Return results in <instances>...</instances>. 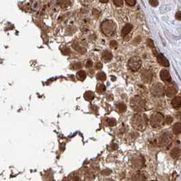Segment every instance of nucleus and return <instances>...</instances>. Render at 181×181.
Instances as JSON below:
<instances>
[{"instance_id":"f257e3e1","label":"nucleus","mask_w":181,"mask_h":181,"mask_svg":"<svg viewBox=\"0 0 181 181\" xmlns=\"http://www.w3.org/2000/svg\"><path fill=\"white\" fill-rule=\"evenodd\" d=\"M147 123H148V118L147 115L142 113L135 114L132 117L131 120V124L133 128L138 131L145 130L147 128Z\"/></svg>"},{"instance_id":"f03ea898","label":"nucleus","mask_w":181,"mask_h":181,"mask_svg":"<svg viewBox=\"0 0 181 181\" xmlns=\"http://www.w3.org/2000/svg\"><path fill=\"white\" fill-rule=\"evenodd\" d=\"M101 29L102 32L107 36H112L116 32L117 26L112 21L106 20L102 22L101 25Z\"/></svg>"},{"instance_id":"7ed1b4c3","label":"nucleus","mask_w":181,"mask_h":181,"mask_svg":"<svg viewBox=\"0 0 181 181\" xmlns=\"http://www.w3.org/2000/svg\"><path fill=\"white\" fill-rule=\"evenodd\" d=\"M130 105L134 111L140 112L143 111L146 107V102L140 96L135 95L131 99Z\"/></svg>"},{"instance_id":"20e7f679","label":"nucleus","mask_w":181,"mask_h":181,"mask_svg":"<svg viewBox=\"0 0 181 181\" xmlns=\"http://www.w3.org/2000/svg\"><path fill=\"white\" fill-rule=\"evenodd\" d=\"M150 123L153 128H161L165 124L164 116L160 112H155L150 117Z\"/></svg>"},{"instance_id":"39448f33","label":"nucleus","mask_w":181,"mask_h":181,"mask_svg":"<svg viewBox=\"0 0 181 181\" xmlns=\"http://www.w3.org/2000/svg\"><path fill=\"white\" fill-rule=\"evenodd\" d=\"M142 62L138 57H132L128 61L129 68L133 72H136L141 68Z\"/></svg>"},{"instance_id":"423d86ee","label":"nucleus","mask_w":181,"mask_h":181,"mask_svg":"<svg viewBox=\"0 0 181 181\" xmlns=\"http://www.w3.org/2000/svg\"><path fill=\"white\" fill-rule=\"evenodd\" d=\"M165 87L161 83H157L153 85L150 91L153 95L157 97H163L165 95Z\"/></svg>"},{"instance_id":"0eeeda50","label":"nucleus","mask_w":181,"mask_h":181,"mask_svg":"<svg viewBox=\"0 0 181 181\" xmlns=\"http://www.w3.org/2000/svg\"><path fill=\"white\" fill-rule=\"evenodd\" d=\"M144 163V158L140 155L134 156L133 157V158L132 159V167H133V168H135V169H137V170L141 169V168L143 167Z\"/></svg>"},{"instance_id":"6e6552de","label":"nucleus","mask_w":181,"mask_h":181,"mask_svg":"<svg viewBox=\"0 0 181 181\" xmlns=\"http://www.w3.org/2000/svg\"><path fill=\"white\" fill-rule=\"evenodd\" d=\"M141 78L142 81H143L144 83L148 84V83H150L151 81H153V74L149 69H144L142 72Z\"/></svg>"},{"instance_id":"1a4fd4ad","label":"nucleus","mask_w":181,"mask_h":181,"mask_svg":"<svg viewBox=\"0 0 181 181\" xmlns=\"http://www.w3.org/2000/svg\"><path fill=\"white\" fill-rule=\"evenodd\" d=\"M172 143V139L168 133H164L161 135L159 139V144L161 147H166L170 146Z\"/></svg>"},{"instance_id":"9d476101","label":"nucleus","mask_w":181,"mask_h":181,"mask_svg":"<svg viewBox=\"0 0 181 181\" xmlns=\"http://www.w3.org/2000/svg\"><path fill=\"white\" fill-rule=\"evenodd\" d=\"M160 78L165 83H170L172 81V78L169 71L166 69H163L160 72Z\"/></svg>"},{"instance_id":"9b49d317","label":"nucleus","mask_w":181,"mask_h":181,"mask_svg":"<svg viewBox=\"0 0 181 181\" xmlns=\"http://www.w3.org/2000/svg\"><path fill=\"white\" fill-rule=\"evenodd\" d=\"M157 61H158L159 64H160L161 66H163V67H168V66H170L169 61L165 57L163 54H158L157 55Z\"/></svg>"},{"instance_id":"f8f14e48","label":"nucleus","mask_w":181,"mask_h":181,"mask_svg":"<svg viewBox=\"0 0 181 181\" xmlns=\"http://www.w3.org/2000/svg\"><path fill=\"white\" fill-rule=\"evenodd\" d=\"M132 29H133V25H132V24H129V23L126 24V25L124 26V27L123 28V29H122L121 31L122 36L123 37V38H125L126 36H127L129 33H130Z\"/></svg>"},{"instance_id":"ddd939ff","label":"nucleus","mask_w":181,"mask_h":181,"mask_svg":"<svg viewBox=\"0 0 181 181\" xmlns=\"http://www.w3.org/2000/svg\"><path fill=\"white\" fill-rule=\"evenodd\" d=\"M165 93L168 97H172L177 93V89L174 87H169L165 90Z\"/></svg>"},{"instance_id":"4468645a","label":"nucleus","mask_w":181,"mask_h":181,"mask_svg":"<svg viewBox=\"0 0 181 181\" xmlns=\"http://www.w3.org/2000/svg\"><path fill=\"white\" fill-rule=\"evenodd\" d=\"M102 59L105 62H109L112 59V54L108 51H105L102 53Z\"/></svg>"},{"instance_id":"2eb2a0df","label":"nucleus","mask_w":181,"mask_h":181,"mask_svg":"<svg viewBox=\"0 0 181 181\" xmlns=\"http://www.w3.org/2000/svg\"><path fill=\"white\" fill-rule=\"evenodd\" d=\"M180 102L181 98L180 97H176L172 100V105L173 108L175 109H178L180 107Z\"/></svg>"},{"instance_id":"dca6fc26","label":"nucleus","mask_w":181,"mask_h":181,"mask_svg":"<svg viewBox=\"0 0 181 181\" xmlns=\"http://www.w3.org/2000/svg\"><path fill=\"white\" fill-rule=\"evenodd\" d=\"M180 150L178 148H175L171 150L170 152V155L173 159H177L180 156Z\"/></svg>"},{"instance_id":"f3484780","label":"nucleus","mask_w":181,"mask_h":181,"mask_svg":"<svg viewBox=\"0 0 181 181\" xmlns=\"http://www.w3.org/2000/svg\"><path fill=\"white\" fill-rule=\"evenodd\" d=\"M84 98H85L86 100L89 101V102H91V101L94 99L95 95H94V93L92 92V91H87V92L84 93Z\"/></svg>"},{"instance_id":"a211bd4d","label":"nucleus","mask_w":181,"mask_h":181,"mask_svg":"<svg viewBox=\"0 0 181 181\" xmlns=\"http://www.w3.org/2000/svg\"><path fill=\"white\" fill-rule=\"evenodd\" d=\"M76 76H77L78 79L81 81H83L85 80L86 77H87V73L84 70L78 71L77 74H76Z\"/></svg>"},{"instance_id":"6ab92c4d","label":"nucleus","mask_w":181,"mask_h":181,"mask_svg":"<svg viewBox=\"0 0 181 181\" xmlns=\"http://www.w3.org/2000/svg\"><path fill=\"white\" fill-rule=\"evenodd\" d=\"M173 132L176 135H178L181 132V124L180 123H177L173 127Z\"/></svg>"},{"instance_id":"aec40b11","label":"nucleus","mask_w":181,"mask_h":181,"mask_svg":"<svg viewBox=\"0 0 181 181\" xmlns=\"http://www.w3.org/2000/svg\"><path fill=\"white\" fill-rule=\"evenodd\" d=\"M72 46L74 48V49H76L78 52L81 53V54H84V53H86V52H87V50H86L85 48H82V47L80 46L78 44H76V43L73 44Z\"/></svg>"},{"instance_id":"412c9836","label":"nucleus","mask_w":181,"mask_h":181,"mask_svg":"<svg viewBox=\"0 0 181 181\" xmlns=\"http://www.w3.org/2000/svg\"><path fill=\"white\" fill-rule=\"evenodd\" d=\"M58 3L62 8H67L70 5V0H58Z\"/></svg>"},{"instance_id":"4be33fe9","label":"nucleus","mask_w":181,"mask_h":181,"mask_svg":"<svg viewBox=\"0 0 181 181\" xmlns=\"http://www.w3.org/2000/svg\"><path fill=\"white\" fill-rule=\"evenodd\" d=\"M117 109H118V110L120 112H124L126 111V110H127V106H126V105L123 104V103H120V104H117Z\"/></svg>"},{"instance_id":"5701e85b","label":"nucleus","mask_w":181,"mask_h":181,"mask_svg":"<svg viewBox=\"0 0 181 181\" xmlns=\"http://www.w3.org/2000/svg\"><path fill=\"white\" fill-rule=\"evenodd\" d=\"M97 80L101 81H105L106 80V75L104 72H99L97 73V76H96Z\"/></svg>"},{"instance_id":"b1692460","label":"nucleus","mask_w":181,"mask_h":181,"mask_svg":"<svg viewBox=\"0 0 181 181\" xmlns=\"http://www.w3.org/2000/svg\"><path fill=\"white\" fill-rule=\"evenodd\" d=\"M96 91L98 93H102L105 91V86L104 84H99L97 86Z\"/></svg>"},{"instance_id":"393cba45","label":"nucleus","mask_w":181,"mask_h":181,"mask_svg":"<svg viewBox=\"0 0 181 181\" xmlns=\"http://www.w3.org/2000/svg\"><path fill=\"white\" fill-rule=\"evenodd\" d=\"M106 123H107V124L109 126L112 127V126L116 125V124H117V120L114 119H108L107 120H106Z\"/></svg>"},{"instance_id":"a878e982","label":"nucleus","mask_w":181,"mask_h":181,"mask_svg":"<svg viewBox=\"0 0 181 181\" xmlns=\"http://www.w3.org/2000/svg\"><path fill=\"white\" fill-rule=\"evenodd\" d=\"M71 67H72V69H80V68H82V63H81V62L74 63H73V64L72 65Z\"/></svg>"},{"instance_id":"bb28decb","label":"nucleus","mask_w":181,"mask_h":181,"mask_svg":"<svg viewBox=\"0 0 181 181\" xmlns=\"http://www.w3.org/2000/svg\"><path fill=\"white\" fill-rule=\"evenodd\" d=\"M61 53H62L64 55H68L71 53V51L69 48H67V47H64L63 48L62 50H61Z\"/></svg>"},{"instance_id":"cd10ccee","label":"nucleus","mask_w":181,"mask_h":181,"mask_svg":"<svg viewBox=\"0 0 181 181\" xmlns=\"http://www.w3.org/2000/svg\"><path fill=\"white\" fill-rule=\"evenodd\" d=\"M113 2L114 3V5L117 6H122L123 4V0H113Z\"/></svg>"},{"instance_id":"c85d7f7f","label":"nucleus","mask_w":181,"mask_h":181,"mask_svg":"<svg viewBox=\"0 0 181 181\" xmlns=\"http://www.w3.org/2000/svg\"><path fill=\"white\" fill-rule=\"evenodd\" d=\"M149 3L153 7H157L159 5L158 0H149Z\"/></svg>"},{"instance_id":"c756f323","label":"nucleus","mask_w":181,"mask_h":181,"mask_svg":"<svg viewBox=\"0 0 181 181\" xmlns=\"http://www.w3.org/2000/svg\"><path fill=\"white\" fill-rule=\"evenodd\" d=\"M126 3L130 6H133L136 3V0H125Z\"/></svg>"},{"instance_id":"7c9ffc66","label":"nucleus","mask_w":181,"mask_h":181,"mask_svg":"<svg viewBox=\"0 0 181 181\" xmlns=\"http://www.w3.org/2000/svg\"><path fill=\"white\" fill-rule=\"evenodd\" d=\"M110 47H112V48H116L118 46V43L115 40H112L110 42Z\"/></svg>"},{"instance_id":"2f4dec72","label":"nucleus","mask_w":181,"mask_h":181,"mask_svg":"<svg viewBox=\"0 0 181 181\" xmlns=\"http://www.w3.org/2000/svg\"><path fill=\"white\" fill-rule=\"evenodd\" d=\"M165 122H166V123L168 124V125H169V124H171L173 122V118L172 117H170V116H168V117H166V119H165Z\"/></svg>"},{"instance_id":"473e14b6","label":"nucleus","mask_w":181,"mask_h":181,"mask_svg":"<svg viewBox=\"0 0 181 181\" xmlns=\"http://www.w3.org/2000/svg\"><path fill=\"white\" fill-rule=\"evenodd\" d=\"M147 45H148L150 48H154V42H153V40H150V39H148V40H147Z\"/></svg>"},{"instance_id":"72a5a7b5","label":"nucleus","mask_w":181,"mask_h":181,"mask_svg":"<svg viewBox=\"0 0 181 181\" xmlns=\"http://www.w3.org/2000/svg\"><path fill=\"white\" fill-rule=\"evenodd\" d=\"M93 61H91V60H88V61H87V63H86V68H91V67L93 66Z\"/></svg>"},{"instance_id":"f704fd0d","label":"nucleus","mask_w":181,"mask_h":181,"mask_svg":"<svg viewBox=\"0 0 181 181\" xmlns=\"http://www.w3.org/2000/svg\"><path fill=\"white\" fill-rule=\"evenodd\" d=\"M176 19H178V21H180V19H181L180 11H178V12L176 14Z\"/></svg>"},{"instance_id":"c9c22d12","label":"nucleus","mask_w":181,"mask_h":181,"mask_svg":"<svg viewBox=\"0 0 181 181\" xmlns=\"http://www.w3.org/2000/svg\"><path fill=\"white\" fill-rule=\"evenodd\" d=\"M95 67H96V69H102V67H103V65H102V63H101L100 62H99V63H97Z\"/></svg>"},{"instance_id":"e433bc0d","label":"nucleus","mask_w":181,"mask_h":181,"mask_svg":"<svg viewBox=\"0 0 181 181\" xmlns=\"http://www.w3.org/2000/svg\"><path fill=\"white\" fill-rule=\"evenodd\" d=\"M111 147H112V150H117V148H118V146H117V144H112L111 145Z\"/></svg>"},{"instance_id":"4c0bfd02","label":"nucleus","mask_w":181,"mask_h":181,"mask_svg":"<svg viewBox=\"0 0 181 181\" xmlns=\"http://www.w3.org/2000/svg\"><path fill=\"white\" fill-rule=\"evenodd\" d=\"M107 170H104V171L102 172V174H105V175H108V174H110V173H111V171H109L108 172Z\"/></svg>"},{"instance_id":"58836bf2","label":"nucleus","mask_w":181,"mask_h":181,"mask_svg":"<svg viewBox=\"0 0 181 181\" xmlns=\"http://www.w3.org/2000/svg\"><path fill=\"white\" fill-rule=\"evenodd\" d=\"M99 2H102V3H107L108 0H99Z\"/></svg>"}]
</instances>
